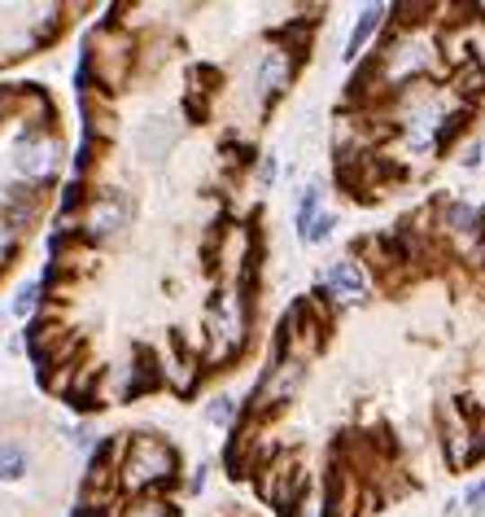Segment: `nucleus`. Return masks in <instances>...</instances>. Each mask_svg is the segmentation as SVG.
<instances>
[{"mask_svg":"<svg viewBox=\"0 0 485 517\" xmlns=\"http://www.w3.org/2000/svg\"><path fill=\"white\" fill-rule=\"evenodd\" d=\"M171 478H175V448L158 434H131L128 456H123V483L131 491H145V486L171 483Z\"/></svg>","mask_w":485,"mask_h":517,"instance_id":"f257e3e1","label":"nucleus"},{"mask_svg":"<svg viewBox=\"0 0 485 517\" xmlns=\"http://www.w3.org/2000/svg\"><path fill=\"white\" fill-rule=\"evenodd\" d=\"M210 338H215V355L219 360L236 355L245 346V299H241V290H227V294L215 299V308H210Z\"/></svg>","mask_w":485,"mask_h":517,"instance_id":"f03ea898","label":"nucleus"},{"mask_svg":"<svg viewBox=\"0 0 485 517\" xmlns=\"http://www.w3.org/2000/svg\"><path fill=\"white\" fill-rule=\"evenodd\" d=\"M57 163H62V145L57 137H44V132H27L13 149V167L27 180H53Z\"/></svg>","mask_w":485,"mask_h":517,"instance_id":"7ed1b4c3","label":"nucleus"},{"mask_svg":"<svg viewBox=\"0 0 485 517\" xmlns=\"http://www.w3.org/2000/svg\"><path fill=\"white\" fill-rule=\"evenodd\" d=\"M297 381H302V360H276L271 373L262 378L259 395H254V408H271V404L289 399L293 390H297Z\"/></svg>","mask_w":485,"mask_h":517,"instance_id":"20e7f679","label":"nucleus"},{"mask_svg":"<svg viewBox=\"0 0 485 517\" xmlns=\"http://www.w3.org/2000/svg\"><path fill=\"white\" fill-rule=\"evenodd\" d=\"M123 219H128V202L114 198V193H101L84 215V228H88V237H110V233L123 228Z\"/></svg>","mask_w":485,"mask_h":517,"instance_id":"39448f33","label":"nucleus"},{"mask_svg":"<svg viewBox=\"0 0 485 517\" xmlns=\"http://www.w3.org/2000/svg\"><path fill=\"white\" fill-rule=\"evenodd\" d=\"M323 285H328L341 303H355V299H363V290H367V281H363V272H358V263H350V259L332 263L328 276H323Z\"/></svg>","mask_w":485,"mask_h":517,"instance_id":"423d86ee","label":"nucleus"},{"mask_svg":"<svg viewBox=\"0 0 485 517\" xmlns=\"http://www.w3.org/2000/svg\"><path fill=\"white\" fill-rule=\"evenodd\" d=\"M385 13H389L385 4H367V9H363V18H358L355 31H350V44H346V58H350V62L358 58V49H363V44L372 40V31L381 27V18H385Z\"/></svg>","mask_w":485,"mask_h":517,"instance_id":"0eeeda50","label":"nucleus"},{"mask_svg":"<svg viewBox=\"0 0 485 517\" xmlns=\"http://www.w3.org/2000/svg\"><path fill=\"white\" fill-rule=\"evenodd\" d=\"M27 465H31V456L22 443H0V483H18L27 474Z\"/></svg>","mask_w":485,"mask_h":517,"instance_id":"6e6552de","label":"nucleus"},{"mask_svg":"<svg viewBox=\"0 0 485 517\" xmlns=\"http://www.w3.org/2000/svg\"><path fill=\"white\" fill-rule=\"evenodd\" d=\"M285 79H289V62L280 58V53H271L267 58V67H262V93L271 97V93H280L285 88Z\"/></svg>","mask_w":485,"mask_h":517,"instance_id":"1a4fd4ad","label":"nucleus"},{"mask_svg":"<svg viewBox=\"0 0 485 517\" xmlns=\"http://www.w3.org/2000/svg\"><path fill=\"white\" fill-rule=\"evenodd\" d=\"M123 517H175V509L166 500H158V495H145V500H131Z\"/></svg>","mask_w":485,"mask_h":517,"instance_id":"9d476101","label":"nucleus"},{"mask_svg":"<svg viewBox=\"0 0 485 517\" xmlns=\"http://www.w3.org/2000/svg\"><path fill=\"white\" fill-rule=\"evenodd\" d=\"M472 219H477V210H472V207H451V210H446V228H454V233L472 228Z\"/></svg>","mask_w":485,"mask_h":517,"instance_id":"9b49d317","label":"nucleus"},{"mask_svg":"<svg viewBox=\"0 0 485 517\" xmlns=\"http://www.w3.org/2000/svg\"><path fill=\"white\" fill-rule=\"evenodd\" d=\"M35 299H40V285H22V290H18V299H13V316H31Z\"/></svg>","mask_w":485,"mask_h":517,"instance_id":"f8f14e48","label":"nucleus"},{"mask_svg":"<svg viewBox=\"0 0 485 517\" xmlns=\"http://www.w3.org/2000/svg\"><path fill=\"white\" fill-rule=\"evenodd\" d=\"M315 198H320V189H306V198H302V210H297V233H306V224L315 219Z\"/></svg>","mask_w":485,"mask_h":517,"instance_id":"ddd939ff","label":"nucleus"},{"mask_svg":"<svg viewBox=\"0 0 485 517\" xmlns=\"http://www.w3.org/2000/svg\"><path fill=\"white\" fill-rule=\"evenodd\" d=\"M468 123V114H451V123L442 128V137H437V149H451V140H454V132Z\"/></svg>","mask_w":485,"mask_h":517,"instance_id":"4468645a","label":"nucleus"},{"mask_svg":"<svg viewBox=\"0 0 485 517\" xmlns=\"http://www.w3.org/2000/svg\"><path fill=\"white\" fill-rule=\"evenodd\" d=\"M206 416H210V421H232V399H215V404L206 408Z\"/></svg>","mask_w":485,"mask_h":517,"instance_id":"2eb2a0df","label":"nucleus"},{"mask_svg":"<svg viewBox=\"0 0 485 517\" xmlns=\"http://www.w3.org/2000/svg\"><path fill=\"white\" fill-rule=\"evenodd\" d=\"M463 504H468V509H472V513H481V509H485V483H477V486H472V491H468V500H463Z\"/></svg>","mask_w":485,"mask_h":517,"instance_id":"dca6fc26","label":"nucleus"},{"mask_svg":"<svg viewBox=\"0 0 485 517\" xmlns=\"http://www.w3.org/2000/svg\"><path fill=\"white\" fill-rule=\"evenodd\" d=\"M0 110H4V93H0Z\"/></svg>","mask_w":485,"mask_h":517,"instance_id":"f3484780","label":"nucleus"}]
</instances>
